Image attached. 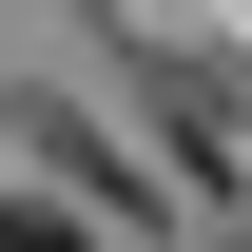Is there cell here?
Wrapping results in <instances>:
<instances>
[{
  "mask_svg": "<svg viewBox=\"0 0 252 252\" xmlns=\"http://www.w3.org/2000/svg\"><path fill=\"white\" fill-rule=\"evenodd\" d=\"M0 252H97V214H59V194H0Z\"/></svg>",
  "mask_w": 252,
  "mask_h": 252,
  "instance_id": "6da1fadb",
  "label": "cell"
}]
</instances>
